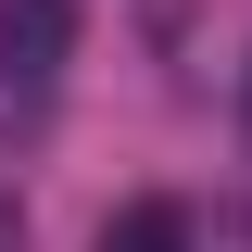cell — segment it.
<instances>
[{
    "label": "cell",
    "mask_w": 252,
    "mask_h": 252,
    "mask_svg": "<svg viewBox=\"0 0 252 252\" xmlns=\"http://www.w3.org/2000/svg\"><path fill=\"white\" fill-rule=\"evenodd\" d=\"M76 26H89V0H0V76L13 89H51L76 63Z\"/></svg>",
    "instance_id": "1"
},
{
    "label": "cell",
    "mask_w": 252,
    "mask_h": 252,
    "mask_svg": "<svg viewBox=\"0 0 252 252\" xmlns=\"http://www.w3.org/2000/svg\"><path fill=\"white\" fill-rule=\"evenodd\" d=\"M101 252H189V215L177 202H126V215L101 227Z\"/></svg>",
    "instance_id": "2"
},
{
    "label": "cell",
    "mask_w": 252,
    "mask_h": 252,
    "mask_svg": "<svg viewBox=\"0 0 252 252\" xmlns=\"http://www.w3.org/2000/svg\"><path fill=\"white\" fill-rule=\"evenodd\" d=\"M0 252H26V227H13V202H0Z\"/></svg>",
    "instance_id": "3"
}]
</instances>
